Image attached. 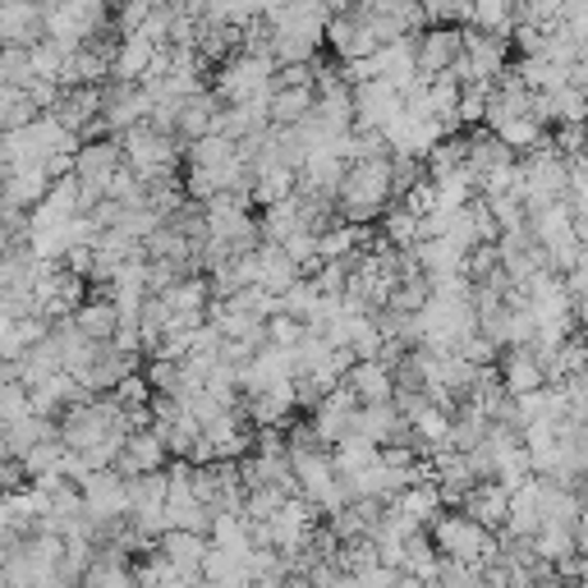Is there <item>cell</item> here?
<instances>
[{"label":"cell","mask_w":588,"mask_h":588,"mask_svg":"<svg viewBox=\"0 0 588 588\" xmlns=\"http://www.w3.org/2000/svg\"><path fill=\"white\" fill-rule=\"evenodd\" d=\"M83 497H88V515L92 520H125V515L134 510L129 501V474H120V469H97V474L83 479Z\"/></svg>","instance_id":"cell-1"},{"label":"cell","mask_w":588,"mask_h":588,"mask_svg":"<svg viewBox=\"0 0 588 588\" xmlns=\"http://www.w3.org/2000/svg\"><path fill=\"white\" fill-rule=\"evenodd\" d=\"M464 56V23H428L418 33V69L423 74H446Z\"/></svg>","instance_id":"cell-2"},{"label":"cell","mask_w":588,"mask_h":588,"mask_svg":"<svg viewBox=\"0 0 588 588\" xmlns=\"http://www.w3.org/2000/svg\"><path fill=\"white\" fill-rule=\"evenodd\" d=\"M175 456H171V446H166V437H161L157 428H138V433H129L125 437V451H120V460H115V469L120 474H152V469H166Z\"/></svg>","instance_id":"cell-3"},{"label":"cell","mask_w":588,"mask_h":588,"mask_svg":"<svg viewBox=\"0 0 588 588\" xmlns=\"http://www.w3.org/2000/svg\"><path fill=\"white\" fill-rule=\"evenodd\" d=\"M0 37L5 46H33L46 37V5L42 0H5L0 5Z\"/></svg>","instance_id":"cell-4"},{"label":"cell","mask_w":588,"mask_h":588,"mask_svg":"<svg viewBox=\"0 0 588 588\" xmlns=\"http://www.w3.org/2000/svg\"><path fill=\"white\" fill-rule=\"evenodd\" d=\"M501 382L510 395H529L538 387H547V372H543V359H538L533 345H510L501 355Z\"/></svg>","instance_id":"cell-5"},{"label":"cell","mask_w":588,"mask_h":588,"mask_svg":"<svg viewBox=\"0 0 588 588\" xmlns=\"http://www.w3.org/2000/svg\"><path fill=\"white\" fill-rule=\"evenodd\" d=\"M125 166V143L120 134H106V138H88L79 148V175L83 180H97V184H111V175Z\"/></svg>","instance_id":"cell-6"},{"label":"cell","mask_w":588,"mask_h":588,"mask_svg":"<svg viewBox=\"0 0 588 588\" xmlns=\"http://www.w3.org/2000/svg\"><path fill=\"white\" fill-rule=\"evenodd\" d=\"M157 46H161V42H152L143 28L125 33V37H120V51H115V65H111V79L143 83V74H148L152 60H157Z\"/></svg>","instance_id":"cell-7"},{"label":"cell","mask_w":588,"mask_h":588,"mask_svg":"<svg viewBox=\"0 0 588 588\" xmlns=\"http://www.w3.org/2000/svg\"><path fill=\"white\" fill-rule=\"evenodd\" d=\"M345 382L359 391L364 405H378V400H395V368L387 359H359L355 368L345 372Z\"/></svg>","instance_id":"cell-8"},{"label":"cell","mask_w":588,"mask_h":588,"mask_svg":"<svg viewBox=\"0 0 588 588\" xmlns=\"http://www.w3.org/2000/svg\"><path fill=\"white\" fill-rule=\"evenodd\" d=\"M79 326L92 336V341H115V332H120V309H115V299L111 295H88L83 303H79Z\"/></svg>","instance_id":"cell-9"},{"label":"cell","mask_w":588,"mask_h":588,"mask_svg":"<svg viewBox=\"0 0 588 588\" xmlns=\"http://www.w3.org/2000/svg\"><path fill=\"white\" fill-rule=\"evenodd\" d=\"M318 106V88L299 83V88H276L272 92V125H303Z\"/></svg>","instance_id":"cell-10"},{"label":"cell","mask_w":588,"mask_h":588,"mask_svg":"<svg viewBox=\"0 0 588 588\" xmlns=\"http://www.w3.org/2000/svg\"><path fill=\"white\" fill-rule=\"evenodd\" d=\"M299 230H309L303 226V198L290 194V198H280L272 207H263V240H276V244H286L290 234Z\"/></svg>","instance_id":"cell-11"},{"label":"cell","mask_w":588,"mask_h":588,"mask_svg":"<svg viewBox=\"0 0 588 588\" xmlns=\"http://www.w3.org/2000/svg\"><path fill=\"white\" fill-rule=\"evenodd\" d=\"M157 547L166 552L175 566H203L211 538H207V533H194V529H166V533L157 538Z\"/></svg>","instance_id":"cell-12"},{"label":"cell","mask_w":588,"mask_h":588,"mask_svg":"<svg viewBox=\"0 0 588 588\" xmlns=\"http://www.w3.org/2000/svg\"><path fill=\"white\" fill-rule=\"evenodd\" d=\"M469 143H474V138L460 134V129H456V134H446L441 143H437L428 157H423V161H428V175L441 180V175H451V171L469 166Z\"/></svg>","instance_id":"cell-13"},{"label":"cell","mask_w":588,"mask_h":588,"mask_svg":"<svg viewBox=\"0 0 588 588\" xmlns=\"http://www.w3.org/2000/svg\"><path fill=\"white\" fill-rule=\"evenodd\" d=\"M378 230L387 234V240H391L395 249H414V244L423 240V234H418V211H410L405 203H391V207L382 211Z\"/></svg>","instance_id":"cell-14"},{"label":"cell","mask_w":588,"mask_h":588,"mask_svg":"<svg viewBox=\"0 0 588 588\" xmlns=\"http://www.w3.org/2000/svg\"><path fill=\"white\" fill-rule=\"evenodd\" d=\"M290 194H299V171H290V166H272V171H263L253 180V203L257 207H272L280 198H290Z\"/></svg>","instance_id":"cell-15"},{"label":"cell","mask_w":588,"mask_h":588,"mask_svg":"<svg viewBox=\"0 0 588 588\" xmlns=\"http://www.w3.org/2000/svg\"><path fill=\"white\" fill-rule=\"evenodd\" d=\"M474 28L483 33H515V0H474Z\"/></svg>","instance_id":"cell-16"},{"label":"cell","mask_w":588,"mask_h":588,"mask_svg":"<svg viewBox=\"0 0 588 588\" xmlns=\"http://www.w3.org/2000/svg\"><path fill=\"white\" fill-rule=\"evenodd\" d=\"M226 303L230 309H240V313H253V318H276L280 313V295L267 290L263 280H253V286H244L240 295H230Z\"/></svg>","instance_id":"cell-17"},{"label":"cell","mask_w":588,"mask_h":588,"mask_svg":"<svg viewBox=\"0 0 588 588\" xmlns=\"http://www.w3.org/2000/svg\"><path fill=\"white\" fill-rule=\"evenodd\" d=\"M211 543L221 547H249L253 533H249V515L244 510H217V524H211Z\"/></svg>","instance_id":"cell-18"},{"label":"cell","mask_w":588,"mask_h":588,"mask_svg":"<svg viewBox=\"0 0 588 588\" xmlns=\"http://www.w3.org/2000/svg\"><path fill=\"white\" fill-rule=\"evenodd\" d=\"M33 414V387L28 382H0V428Z\"/></svg>","instance_id":"cell-19"},{"label":"cell","mask_w":588,"mask_h":588,"mask_svg":"<svg viewBox=\"0 0 588 588\" xmlns=\"http://www.w3.org/2000/svg\"><path fill=\"white\" fill-rule=\"evenodd\" d=\"M456 355H464L469 364H479V368H487V364H501V355H506V345H497V341H492V336L483 332V326H479V332H469V336L460 341V349H456Z\"/></svg>","instance_id":"cell-20"},{"label":"cell","mask_w":588,"mask_h":588,"mask_svg":"<svg viewBox=\"0 0 588 588\" xmlns=\"http://www.w3.org/2000/svg\"><path fill=\"white\" fill-rule=\"evenodd\" d=\"M267 326H272V341L286 345V349H299V341L309 336V322L295 318V313H276V318H267Z\"/></svg>","instance_id":"cell-21"},{"label":"cell","mask_w":588,"mask_h":588,"mask_svg":"<svg viewBox=\"0 0 588 588\" xmlns=\"http://www.w3.org/2000/svg\"><path fill=\"white\" fill-rule=\"evenodd\" d=\"M0 79L19 83V88L33 79V51H28V46H5V65H0Z\"/></svg>","instance_id":"cell-22"},{"label":"cell","mask_w":588,"mask_h":588,"mask_svg":"<svg viewBox=\"0 0 588 588\" xmlns=\"http://www.w3.org/2000/svg\"><path fill=\"white\" fill-rule=\"evenodd\" d=\"M566 23L570 33H579V37H588V0H566Z\"/></svg>","instance_id":"cell-23"},{"label":"cell","mask_w":588,"mask_h":588,"mask_svg":"<svg viewBox=\"0 0 588 588\" xmlns=\"http://www.w3.org/2000/svg\"><path fill=\"white\" fill-rule=\"evenodd\" d=\"M575 240L588 244V211H575Z\"/></svg>","instance_id":"cell-24"}]
</instances>
